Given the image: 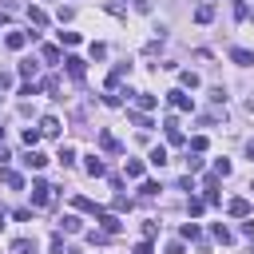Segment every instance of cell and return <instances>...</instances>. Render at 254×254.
Wrapping results in <instances>:
<instances>
[{"label":"cell","mask_w":254,"mask_h":254,"mask_svg":"<svg viewBox=\"0 0 254 254\" xmlns=\"http://www.w3.org/2000/svg\"><path fill=\"white\" fill-rule=\"evenodd\" d=\"M48 202H52V187L44 179H36L32 183V206H48Z\"/></svg>","instance_id":"obj_1"},{"label":"cell","mask_w":254,"mask_h":254,"mask_svg":"<svg viewBox=\"0 0 254 254\" xmlns=\"http://www.w3.org/2000/svg\"><path fill=\"white\" fill-rule=\"evenodd\" d=\"M64 67H67V75H71L75 83H79V79H83V71H87V64H83L79 56H67V60H64Z\"/></svg>","instance_id":"obj_2"},{"label":"cell","mask_w":254,"mask_h":254,"mask_svg":"<svg viewBox=\"0 0 254 254\" xmlns=\"http://www.w3.org/2000/svg\"><path fill=\"white\" fill-rule=\"evenodd\" d=\"M167 103H171V107H179V111H190V107H194V103H190V95H187V91H179V87H175V91H167Z\"/></svg>","instance_id":"obj_3"},{"label":"cell","mask_w":254,"mask_h":254,"mask_svg":"<svg viewBox=\"0 0 254 254\" xmlns=\"http://www.w3.org/2000/svg\"><path fill=\"white\" fill-rule=\"evenodd\" d=\"M0 183H4V187H12V190H20V187H24V175H20V171H12V167H0Z\"/></svg>","instance_id":"obj_4"},{"label":"cell","mask_w":254,"mask_h":254,"mask_svg":"<svg viewBox=\"0 0 254 254\" xmlns=\"http://www.w3.org/2000/svg\"><path fill=\"white\" fill-rule=\"evenodd\" d=\"M163 131H167V139H171V143H183V131H179V119H175V115H167V119H163Z\"/></svg>","instance_id":"obj_5"},{"label":"cell","mask_w":254,"mask_h":254,"mask_svg":"<svg viewBox=\"0 0 254 254\" xmlns=\"http://www.w3.org/2000/svg\"><path fill=\"white\" fill-rule=\"evenodd\" d=\"M226 210H230L234 218H250V202H246V198H230V202H226Z\"/></svg>","instance_id":"obj_6"},{"label":"cell","mask_w":254,"mask_h":254,"mask_svg":"<svg viewBox=\"0 0 254 254\" xmlns=\"http://www.w3.org/2000/svg\"><path fill=\"white\" fill-rule=\"evenodd\" d=\"M4 44H8L12 52H20V48L28 44V32H8V36H4Z\"/></svg>","instance_id":"obj_7"},{"label":"cell","mask_w":254,"mask_h":254,"mask_svg":"<svg viewBox=\"0 0 254 254\" xmlns=\"http://www.w3.org/2000/svg\"><path fill=\"white\" fill-rule=\"evenodd\" d=\"M40 131L56 139V135H60V119H56V115H44V119H40Z\"/></svg>","instance_id":"obj_8"},{"label":"cell","mask_w":254,"mask_h":254,"mask_svg":"<svg viewBox=\"0 0 254 254\" xmlns=\"http://www.w3.org/2000/svg\"><path fill=\"white\" fill-rule=\"evenodd\" d=\"M95 218H99V222H103V230H107V234H115V230H119V226H123V222H119V218H115V214H107V210H99V214H95Z\"/></svg>","instance_id":"obj_9"},{"label":"cell","mask_w":254,"mask_h":254,"mask_svg":"<svg viewBox=\"0 0 254 254\" xmlns=\"http://www.w3.org/2000/svg\"><path fill=\"white\" fill-rule=\"evenodd\" d=\"M8 254H36V242H32V238H16Z\"/></svg>","instance_id":"obj_10"},{"label":"cell","mask_w":254,"mask_h":254,"mask_svg":"<svg viewBox=\"0 0 254 254\" xmlns=\"http://www.w3.org/2000/svg\"><path fill=\"white\" fill-rule=\"evenodd\" d=\"M230 60H234V64H242V67H250V64H254V52H246V48H234V52H230Z\"/></svg>","instance_id":"obj_11"},{"label":"cell","mask_w":254,"mask_h":254,"mask_svg":"<svg viewBox=\"0 0 254 254\" xmlns=\"http://www.w3.org/2000/svg\"><path fill=\"white\" fill-rule=\"evenodd\" d=\"M127 67H131V64H119V67H115V71L107 75V91H115V87H119V79L127 75Z\"/></svg>","instance_id":"obj_12"},{"label":"cell","mask_w":254,"mask_h":254,"mask_svg":"<svg viewBox=\"0 0 254 254\" xmlns=\"http://www.w3.org/2000/svg\"><path fill=\"white\" fill-rule=\"evenodd\" d=\"M44 163H48V159H44V155H40V151H36V147H32V151H28V155H24V167H32V171H40V167H44Z\"/></svg>","instance_id":"obj_13"},{"label":"cell","mask_w":254,"mask_h":254,"mask_svg":"<svg viewBox=\"0 0 254 254\" xmlns=\"http://www.w3.org/2000/svg\"><path fill=\"white\" fill-rule=\"evenodd\" d=\"M99 147H103V151H119V139H115L111 131H99Z\"/></svg>","instance_id":"obj_14"},{"label":"cell","mask_w":254,"mask_h":254,"mask_svg":"<svg viewBox=\"0 0 254 254\" xmlns=\"http://www.w3.org/2000/svg\"><path fill=\"white\" fill-rule=\"evenodd\" d=\"M123 171H127V179H143V163H139V159H127Z\"/></svg>","instance_id":"obj_15"},{"label":"cell","mask_w":254,"mask_h":254,"mask_svg":"<svg viewBox=\"0 0 254 254\" xmlns=\"http://www.w3.org/2000/svg\"><path fill=\"white\" fill-rule=\"evenodd\" d=\"M28 20H32L36 28H44V24H48V12H44V8H28Z\"/></svg>","instance_id":"obj_16"},{"label":"cell","mask_w":254,"mask_h":254,"mask_svg":"<svg viewBox=\"0 0 254 254\" xmlns=\"http://www.w3.org/2000/svg\"><path fill=\"white\" fill-rule=\"evenodd\" d=\"M194 20H198V24H210V20H214V8H210V4H202V8L194 12Z\"/></svg>","instance_id":"obj_17"},{"label":"cell","mask_w":254,"mask_h":254,"mask_svg":"<svg viewBox=\"0 0 254 254\" xmlns=\"http://www.w3.org/2000/svg\"><path fill=\"white\" fill-rule=\"evenodd\" d=\"M127 119H131V123H135V127H143V131H147V127H151V119H147V115H143V111H127Z\"/></svg>","instance_id":"obj_18"},{"label":"cell","mask_w":254,"mask_h":254,"mask_svg":"<svg viewBox=\"0 0 254 254\" xmlns=\"http://www.w3.org/2000/svg\"><path fill=\"white\" fill-rule=\"evenodd\" d=\"M64 230H67V234H79V230H83V222H79L75 214H67V218H64Z\"/></svg>","instance_id":"obj_19"},{"label":"cell","mask_w":254,"mask_h":254,"mask_svg":"<svg viewBox=\"0 0 254 254\" xmlns=\"http://www.w3.org/2000/svg\"><path fill=\"white\" fill-rule=\"evenodd\" d=\"M44 60H48V64H60V48H56V44H44Z\"/></svg>","instance_id":"obj_20"},{"label":"cell","mask_w":254,"mask_h":254,"mask_svg":"<svg viewBox=\"0 0 254 254\" xmlns=\"http://www.w3.org/2000/svg\"><path fill=\"white\" fill-rule=\"evenodd\" d=\"M179 83H183V87H198V75H194V71H179Z\"/></svg>","instance_id":"obj_21"},{"label":"cell","mask_w":254,"mask_h":254,"mask_svg":"<svg viewBox=\"0 0 254 254\" xmlns=\"http://www.w3.org/2000/svg\"><path fill=\"white\" fill-rule=\"evenodd\" d=\"M135 103H139V111H151L159 99H155V95H135Z\"/></svg>","instance_id":"obj_22"},{"label":"cell","mask_w":254,"mask_h":254,"mask_svg":"<svg viewBox=\"0 0 254 254\" xmlns=\"http://www.w3.org/2000/svg\"><path fill=\"white\" fill-rule=\"evenodd\" d=\"M56 159H60L64 167H71V163H75V151H71V147H60V155H56Z\"/></svg>","instance_id":"obj_23"},{"label":"cell","mask_w":254,"mask_h":254,"mask_svg":"<svg viewBox=\"0 0 254 254\" xmlns=\"http://www.w3.org/2000/svg\"><path fill=\"white\" fill-rule=\"evenodd\" d=\"M147 163H151V167H163V163H167V151H163V147H155V151H151V159H147Z\"/></svg>","instance_id":"obj_24"},{"label":"cell","mask_w":254,"mask_h":254,"mask_svg":"<svg viewBox=\"0 0 254 254\" xmlns=\"http://www.w3.org/2000/svg\"><path fill=\"white\" fill-rule=\"evenodd\" d=\"M87 175H107V167H103V163L91 155V159H87Z\"/></svg>","instance_id":"obj_25"},{"label":"cell","mask_w":254,"mask_h":254,"mask_svg":"<svg viewBox=\"0 0 254 254\" xmlns=\"http://www.w3.org/2000/svg\"><path fill=\"white\" fill-rule=\"evenodd\" d=\"M40 135H44V131H40V127H36V131H32V127H28V131H24V143H28V147H36V139H40Z\"/></svg>","instance_id":"obj_26"},{"label":"cell","mask_w":254,"mask_h":254,"mask_svg":"<svg viewBox=\"0 0 254 254\" xmlns=\"http://www.w3.org/2000/svg\"><path fill=\"white\" fill-rule=\"evenodd\" d=\"M190 151H194V155L206 151V135H194V139H190Z\"/></svg>","instance_id":"obj_27"},{"label":"cell","mask_w":254,"mask_h":254,"mask_svg":"<svg viewBox=\"0 0 254 254\" xmlns=\"http://www.w3.org/2000/svg\"><path fill=\"white\" fill-rule=\"evenodd\" d=\"M214 175H218V179H226V175H230V163H226V159H218V163H214Z\"/></svg>","instance_id":"obj_28"},{"label":"cell","mask_w":254,"mask_h":254,"mask_svg":"<svg viewBox=\"0 0 254 254\" xmlns=\"http://www.w3.org/2000/svg\"><path fill=\"white\" fill-rule=\"evenodd\" d=\"M139 194H143V198H151V194H159V183H143V187H139Z\"/></svg>","instance_id":"obj_29"},{"label":"cell","mask_w":254,"mask_h":254,"mask_svg":"<svg viewBox=\"0 0 254 254\" xmlns=\"http://www.w3.org/2000/svg\"><path fill=\"white\" fill-rule=\"evenodd\" d=\"M214 238H218V242H222V246H226V242H230V230H226V226H222V222H218V226H214Z\"/></svg>","instance_id":"obj_30"},{"label":"cell","mask_w":254,"mask_h":254,"mask_svg":"<svg viewBox=\"0 0 254 254\" xmlns=\"http://www.w3.org/2000/svg\"><path fill=\"white\" fill-rule=\"evenodd\" d=\"M20 75H24V79H32V75H36V64H32V60H28V64H20Z\"/></svg>","instance_id":"obj_31"},{"label":"cell","mask_w":254,"mask_h":254,"mask_svg":"<svg viewBox=\"0 0 254 254\" xmlns=\"http://www.w3.org/2000/svg\"><path fill=\"white\" fill-rule=\"evenodd\" d=\"M155 230H159V226H155V218H147V222H143V238H155Z\"/></svg>","instance_id":"obj_32"},{"label":"cell","mask_w":254,"mask_h":254,"mask_svg":"<svg viewBox=\"0 0 254 254\" xmlns=\"http://www.w3.org/2000/svg\"><path fill=\"white\" fill-rule=\"evenodd\" d=\"M87 238H91V242H95V246H103V242H107V230H91V234H87Z\"/></svg>","instance_id":"obj_33"},{"label":"cell","mask_w":254,"mask_h":254,"mask_svg":"<svg viewBox=\"0 0 254 254\" xmlns=\"http://www.w3.org/2000/svg\"><path fill=\"white\" fill-rule=\"evenodd\" d=\"M135 254H151V238H143V242L135 246Z\"/></svg>","instance_id":"obj_34"},{"label":"cell","mask_w":254,"mask_h":254,"mask_svg":"<svg viewBox=\"0 0 254 254\" xmlns=\"http://www.w3.org/2000/svg\"><path fill=\"white\" fill-rule=\"evenodd\" d=\"M246 155H250V159H254V139H250V143H246Z\"/></svg>","instance_id":"obj_35"},{"label":"cell","mask_w":254,"mask_h":254,"mask_svg":"<svg viewBox=\"0 0 254 254\" xmlns=\"http://www.w3.org/2000/svg\"><path fill=\"white\" fill-rule=\"evenodd\" d=\"M0 230H4V206H0Z\"/></svg>","instance_id":"obj_36"},{"label":"cell","mask_w":254,"mask_h":254,"mask_svg":"<svg viewBox=\"0 0 254 254\" xmlns=\"http://www.w3.org/2000/svg\"><path fill=\"white\" fill-rule=\"evenodd\" d=\"M0 135H4V127H0Z\"/></svg>","instance_id":"obj_37"},{"label":"cell","mask_w":254,"mask_h":254,"mask_svg":"<svg viewBox=\"0 0 254 254\" xmlns=\"http://www.w3.org/2000/svg\"><path fill=\"white\" fill-rule=\"evenodd\" d=\"M250 242H254V238H250Z\"/></svg>","instance_id":"obj_38"}]
</instances>
